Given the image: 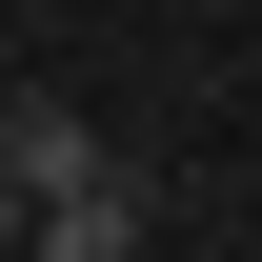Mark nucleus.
I'll use <instances>...</instances> for the list:
<instances>
[{"instance_id":"f257e3e1","label":"nucleus","mask_w":262,"mask_h":262,"mask_svg":"<svg viewBox=\"0 0 262 262\" xmlns=\"http://www.w3.org/2000/svg\"><path fill=\"white\" fill-rule=\"evenodd\" d=\"M0 182H20V202H81L101 182V121H81V101H0Z\"/></svg>"},{"instance_id":"f03ea898","label":"nucleus","mask_w":262,"mask_h":262,"mask_svg":"<svg viewBox=\"0 0 262 262\" xmlns=\"http://www.w3.org/2000/svg\"><path fill=\"white\" fill-rule=\"evenodd\" d=\"M20 262H141V182L101 162L81 202H40V222H20Z\"/></svg>"}]
</instances>
